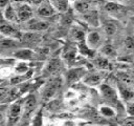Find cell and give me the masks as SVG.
Returning <instances> with one entry per match:
<instances>
[{
    "instance_id": "cell-21",
    "label": "cell",
    "mask_w": 134,
    "mask_h": 126,
    "mask_svg": "<svg viewBox=\"0 0 134 126\" xmlns=\"http://www.w3.org/2000/svg\"><path fill=\"white\" fill-rule=\"evenodd\" d=\"M95 64L99 69H110L111 68V64L108 61V59L103 58V57H98L95 59Z\"/></svg>"
},
{
    "instance_id": "cell-20",
    "label": "cell",
    "mask_w": 134,
    "mask_h": 126,
    "mask_svg": "<svg viewBox=\"0 0 134 126\" xmlns=\"http://www.w3.org/2000/svg\"><path fill=\"white\" fill-rule=\"evenodd\" d=\"M116 76L119 80V83H121L126 86H131L134 84V78L131 77L130 75L126 74V72H118Z\"/></svg>"
},
{
    "instance_id": "cell-32",
    "label": "cell",
    "mask_w": 134,
    "mask_h": 126,
    "mask_svg": "<svg viewBox=\"0 0 134 126\" xmlns=\"http://www.w3.org/2000/svg\"><path fill=\"white\" fill-rule=\"evenodd\" d=\"M124 125H131L134 126V116H130L129 118H126L125 121L122 122Z\"/></svg>"
},
{
    "instance_id": "cell-11",
    "label": "cell",
    "mask_w": 134,
    "mask_h": 126,
    "mask_svg": "<svg viewBox=\"0 0 134 126\" xmlns=\"http://www.w3.org/2000/svg\"><path fill=\"white\" fill-rule=\"evenodd\" d=\"M3 17H4V19H6L7 21H10V22L19 21L17 8L13 4H8L5 8H3Z\"/></svg>"
},
{
    "instance_id": "cell-17",
    "label": "cell",
    "mask_w": 134,
    "mask_h": 126,
    "mask_svg": "<svg viewBox=\"0 0 134 126\" xmlns=\"http://www.w3.org/2000/svg\"><path fill=\"white\" fill-rule=\"evenodd\" d=\"M83 15V19L88 22L89 24L93 25V26H97L98 25V17H97V13L95 10H90L88 13H85V14H82Z\"/></svg>"
},
{
    "instance_id": "cell-24",
    "label": "cell",
    "mask_w": 134,
    "mask_h": 126,
    "mask_svg": "<svg viewBox=\"0 0 134 126\" xmlns=\"http://www.w3.org/2000/svg\"><path fill=\"white\" fill-rule=\"evenodd\" d=\"M18 43L19 42L14 40L13 38H6V39L2 38V40H1V47L2 48H12V47L18 46Z\"/></svg>"
},
{
    "instance_id": "cell-5",
    "label": "cell",
    "mask_w": 134,
    "mask_h": 126,
    "mask_svg": "<svg viewBox=\"0 0 134 126\" xmlns=\"http://www.w3.org/2000/svg\"><path fill=\"white\" fill-rule=\"evenodd\" d=\"M74 8L81 14H85L90 10H94L95 9V1L94 0H76L74 2Z\"/></svg>"
},
{
    "instance_id": "cell-14",
    "label": "cell",
    "mask_w": 134,
    "mask_h": 126,
    "mask_svg": "<svg viewBox=\"0 0 134 126\" xmlns=\"http://www.w3.org/2000/svg\"><path fill=\"white\" fill-rule=\"evenodd\" d=\"M118 90H119L120 97L122 98L124 101H126V103L130 102L134 99V91L130 89V86H126V85L120 83L118 86Z\"/></svg>"
},
{
    "instance_id": "cell-25",
    "label": "cell",
    "mask_w": 134,
    "mask_h": 126,
    "mask_svg": "<svg viewBox=\"0 0 134 126\" xmlns=\"http://www.w3.org/2000/svg\"><path fill=\"white\" fill-rule=\"evenodd\" d=\"M71 35H72V37H73L75 40H77V41H83V40L85 39V34H84V32H83L82 29H80L79 27L73 28V29L71 30Z\"/></svg>"
},
{
    "instance_id": "cell-7",
    "label": "cell",
    "mask_w": 134,
    "mask_h": 126,
    "mask_svg": "<svg viewBox=\"0 0 134 126\" xmlns=\"http://www.w3.org/2000/svg\"><path fill=\"white\" fill-rule=\"evenodd\" d=\"M104 76L105 74L103 71H94V72L88 74L84 78V83L90 86H96L103 81V79L105 78Z\"/></svg>"
},
{
    "instance_id": "cell-33",
    "label": "cell",
    "mask_w": 134,
    "mask_h": 126,
    "mask_svg": "<svg viewBox=\"0 0 134 126\" xmlns=\"http://www.w3.org/2000/svg\"><path fill=\"white\" fill-rule=\"evenodd\" d=\"M9 2H10V0H0V6H1V8H5L9 4Z\"/></svg>"
},
{
    "instance_id": "cell-10",
    "label": "cell",
    "mask_w": 134,
    "mask_h": 126,
    "mask_svg": "<svg viewBox=\"0 0 134 126\" xmlns=\"http://www.w3.org/2000/svg\"><path fill=\"white\" fill-rule=\"evenodd\" d=\"M20 39H21V41L24 44L30 45V44H37V43H39L41 41V36H40V34H37L34 30H30L29 33L23 34Z\"/></svg>"
},
{
    "instance_id": "cell-23",
    "label": "cell",
    "mask_w": 134,
    "mask_h": 126,
    "mask_svg": "<svg viewBox=\"0 0 134 126\" xmlns=\"http://www.w3.org/2000/svg\"><path fill=\"white\" fill-rule=\"evenodd\" d=\"M104 29H105V32H106L108 35H113V34L116 32V29H117L116 23L113 22V21H111V20L106 21V22L104 23Z\"/></svg>"
},
{
    "instance_id": "cell-2",
    "label": "cell",
    "mask_w": 134,
    "mask_h": 126,
    "mask_svg": "<svg viewBox=\"0 0 134 126\" xmlns=\"http://www.w3.org/2000/svg\"><path fill=\"white\" fill-rule=\"evenodd\" d=\"M17 13H18V17H19V21L20 22H27L30 19H32V8L30 7L29 4L27 3H18L17 4Z\"/></svg>"
},
{
    "instance_id": "cell-1",
    "label": "cell",
    "mask_w": 134,
    "mask_h": 126,
    "mask_svg": "<svg viewBox=\"0 0 134 126\" xmlns=\"http://www.w3.org/2000/svg\"><path fill=\"white\" fill-rule=\"evenodd\" d=\"M100 91L105 98V100L107 102H110L111 105H114V106H120V103L118 101V98H117V93L116 91L109 85L107 84H102L100 86Z\"/></svg>"
},
{
    "instance_id": "cell-4",
    "label": "cell",
    "mask_w": 134,
    "mask_h": 126,
    "mask_svg": "<svg viewBox=\"0 0 134 126\" xmlns=\"http://www.w3.org/2000/svg\"><path fill=\"white\" fill-rule=\"evenodd\" d=\"M37 12H38L39 16H41V17H50L55 14L57 8L51 4V2L49 0H45L38 5Z\"/></svg>"
},
{
    "instance_id": "cell-36",
    "label": "cell",
    "mask_w": 134,
    "mask_h": 126,
    "mask_svg": "<svg viewBox=\"0 0 134 126\" xmlns=\"http://www.w3.org/2000/svg\"><path fill=\"white\" fill-rule=\"evenodd\" d=\"M26 0H10V2L13 3V4H18V3H23V2H25Z\"/></svg>"
},
{
    "instance_id": "cell-16",
    "label": "cell",
    "mask_w": 134,
    "mask_h": 126,
    "mask_svg": "<svg viewBox=\"0 0 134 126\" xmlns=\"http://www.w3.org/2000/svg\"><path fill=\"white\" fill-rule=\"evenodd\" d=\"M14 57L23 61L30 60L34 57V51L29 48H21V49H18L16 52H14Z\"/></svg>"
},
{
    "instance_id": "cell-8",
    "label": "cell",
    "mask_w": 134,
    "mask_h": 126,
    "mask_svg": "<svg viewBox=\"0 0 134 126\" xmlns=\"http://www.w3.org/2000/svg\"><path fill=\"white\" fill-rule=\"evenodd\" d=\"M63 65H62V61L58 58L55 59H51L50 61L47 62L46 66H45V72L48 75H57L61 69H62Z\"/></svg>"
},
{
    "instance_id": "cell-34",
    "label": "cell",
    "mask_w": 134,
    "mask_h": 126,
    "mask_svg": "<svg viewBox=\"0 0 134 126\" xmlns=\"http://www.w3.org/2000/svg\"><path fill=\"white\" fill-rule=\"evenodd\" d=\"M28 1V3H30V4H34V5H39L40 3H42L43 1H45V0H27Z\"/></svg>"
},
{
    "instance_id": "cell-15",
    "label": "cell",
    "mask_w": 134,
    "mask_h": 126,
    "mask_svg": "<svg viewBox=\"0 0 134 126\" xmlns=\"http://www.w3.org/2000/svg\"><path fill=\"white\" fill-rule=\"evenodd\" d=\"M36 104L37 101L34 96H29L24 101V117H28L34 111V109L36 108Z\"/></svg>"
},
{
    "instance_id": "cell-18",
    "label": "cell",
    "mask_w": 134,
    "mask_h": 126,
    "mask_svg": "<svg viewBox=\"0 0 134 126\" xmlns=\"http://www.w3.org/2000/svg\"><path fill=\"white\" fill-rule=\"evenodd\" d=\"M81 77H85V70L82 68H75V69H71L68 71L67 74V80L68 82H73L76 81L79 78Z\"/></svg>"
},
{
    "instance_id": "cell-30",
    "label": "cell",
    "mask_w": 134,
    "mask_h": 126,
    "mask_svg": "<svg viewBox=\"0 0 134 126\" xmlns=\"http://www.w3.org/2000/svg\"><path fill=\"white\" fill-rule=\"evenodd\" d=\"M125 47L129 50L134 49V38L133 37H128L125 40Z\"/></svg>"
},
{
    "instance_id": "cell-13",
    "label": "cell",
    "mask_w": 134,
    "mask_h": 126,
    "mask_svg": "<svg viewBox=\"0 0 134 126\" xmlns=\"http://www.w3.org/2000/svg\"><path fill=\"white\" fill-rule=\"evenodd\" d=\"M100 43V36L97 32H91L86 37V44L90 48H95Z\"/></svg>"
},
{
    "instance_id": "cell-26",
    "label": "cell",
    "mask_w": 134,
    "mask_h": 126,
    "mask_svg": "<svg viewBox=\"0 0 134 126\" xmlns=\"http://www.w3.org/2000/svg\"><path fill=\"white\" fill-rule=\"evenodd\" d=\"M16 72L19 74V75H24L25 72H27L29 70L28 68V65L25 63V62H19L17 65H16V68H15Z\"/></svg>"
},
{
    "instance_id": "cell-19",
    "label": "cell",
    "mask_w": 134,
    "mask_h": 126,
    "mask_svg": "<svg viewBox=\"0 0 134 126\" xmlns=\"http://www.w3.org/2000/svg\"><path fill=\"white\" fill-rule=\"evenodd\" d=\"M58 85H59V83H58L57 81H51V82H49V83L46 85V87L44 88L43 94H44L45 97H47V98L52 97V96L54 94V92L57 91V89H58Z\"/></svg>"
},
{
    "instance_id": "cell-12",
    "label": "cell",
    "mask_w": 134,
    "mask_h": 126,
    "mask_svg": "<svg viewBox=\"0 0 134 126\" xmlns=\"http://www.w3.org/2000/svg\"><path fill=\"white\" fill-rule=\"evenodd\" d=\"M21 111H22V107H21V103L20 102H16L9 107L8 120H9L10 124H14L19 119V116L21 114Z\"/></svg>"
},
{
    "instance_id": "cell-35",
    "label": "cell",
    "mask_w": 134,
    "mask_h": 126,
    "mask_svg": "<svg viewBox=\"0 0 134 126\" xmlns=\"http://www.w3.org/2000/svg\"><path fill=\"white\" fill-rule=\"evenodd\" d=\"M125 1H127L126 4H127L129 7H131V8L134 9V0H125Z\"/></svg>"
},
{
    "instance_id": "cell-22",
    "label": "cell",
    "mask_w": 134,
    "mask_h": 126,
    "mask_svg": "<svg viewBox=\"0 0 134 126\" xmlns=\"http://www.w3.org/2000/svg\"><path fill=\"white\" fill-rule=\"evenodd\" d=\"M51 4L57 8V10L64 12L68 7V1L67 0H49Z\"/></svg>"
},
{
    "instance_id": "cell-3",
    "label": "cell",
    "mask_w": 134,
    "mask_h": 126,
    "mask_svg": "<svg viewBox=\"0 0 134 126\" xmlns=\"http://www.w3.org/2000/svg\"><path fill=\"white\" fill-rule=\"evenodd\" d=\"M0 30H1V34L4 35V36H7V37H18V38H21V34L14 27V25L12 24L10 21H7L6 19H2L1 21V26H0Z\"/></svg>"
},
{
    "instance_id": "cell-9",
    "label": "cell",
    "mask_w": 134,
    "mask_h": 126,
    "mask_svg": "<svg viewBox=\"0 0 134 126\" xmlns=\"http://www.w3.org/2000/svg\"><path fill=\"white\" fill-rule=\"evenodd\" d=\"M48 26H49V24L43 20H37V19L32 18L29 21H27V28L29 30H34V32L45 30L48 28Z\"/></svg>"
},
{
    "instance_id": "cell-31",
    "label": "cell",
    "mask_w": 134,
    "mask_h": 126,
    "mask_svg": "<svg viewBox=\"0 0 134 126\" xmlns=\"http://www.w3.org/2000/svg\"><path fill=\"white\" fill-rule=\"evenodd\" d=\"M127 111L130 116H134V101L127 102Z\"/></svg>"
},
{
    "instance_id": "cell-28",
    "label": "cell",
    "mask_w": 134,
    "mask_h": 126,
    "mask_svg": "<svg viewBox=\"0 0 134 126\" xmlns=\"http://www.w3.org/2000/svg\"><path fill=\"white\" fill-rule=\"evenodd\" d=\"M99 111H100V113L104 114L105 117H113V116L115 114L114 110H113L110 106H102L100 109H99Z\"/></svg>"
},
{
    "instance_id": "cell-29",
    "label": "cell",
    "mask_w": 134,
    "mask_h": 126,
    "mask_svg": "<svg viewBox=\"0 0 134 126\" xmlns=\"http://www.w3.org/2000/svg\"><path fill=\"white\" fill-rule=\"evenodd\" d=\"M102 51H103V54H104L105 56H107V57H112V56L115 55V50L113 49V47H112L111 45H106V46H104L103 49H102Z\"/></svg>"
},
{
    "instance_id": "cell-6",
    "label": "cell",
    "mask_w": 134,
    "mask_h": 126,
    "mask_svg": "<svg viewBox=\"0 0 134 126\" xmlns=\"http://www.w3.org/2000/svg\"><path fill=\"white\" fill-rule=\"evenodd\" d=\"M105 9L108 13H110L113 16L118 17V18L122 17L126 13V6H124V5H121L117 2H108V3H106Z\"/></svg>"
},
{
    "instance_id": "cell-27",
    "label": "cell",
    "mask_w": 134,
    "mask_h": 126,
    "mask_svg": "<svg viewBox=\"0 0 134 126\" xmlns=\"http://www.w3.org/2000/svg\"><path fill=\"white\" fill-rule=\"evenodd\" d=\"M75 55H76V48L75 47H68L67 50L64 52V57L68 60V61H72L74 58H75Z\"/></svg>"
}]
</instances>
